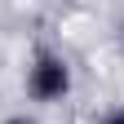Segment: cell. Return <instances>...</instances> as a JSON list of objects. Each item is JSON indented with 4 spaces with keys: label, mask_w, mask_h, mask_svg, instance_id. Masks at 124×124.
Masks as SVG:
<instances>
[{
    "label": "cell",
    "mask_w": 124,
    "mask_h": 124,
    "mask_svg": "<svg viewBox=\"0 0 124 124\" xmlns=\"http://www.w3.org/2000/svg\"><path fill=\"white\" fill-rule=\"evenodd\" d=\"M5 124H31V120H22V115H18V120H5Z\"/></svg>",
    "instance_id": "3957f363"
},
{
    "label": "cell",
    "mask_w": 124,
    "mask_h": 124,
    "mask_svg": "<svg viewBox=\"0 0 124 124\" xmlns=\"http://www.w3.org/2000/svg\"><path fill=\"white\" fill-rule=\"evenodd\" d=\"M98 124H124V106H115V111H106Z\"/></svg>",
    "instance_id": "7a4b0ae2"
},
{
    "label": "cell",
    "mask_w": 124,
    "mask_h": 124,
    "mask_svg": "<svg viewBox=\"0 0 124 124\" xmlns=\"http://www.w3.org/2000/svg\"><path fill=\"white\" fill-rule=\"evenodd\" d=\"M27 89H31V98H36V102H58L62 93L71 89V71H67V62H62L58 53H40L36 62H31Z\"/></svg>",
    "instance_id": "6da1fadb"
}]
</instances>
